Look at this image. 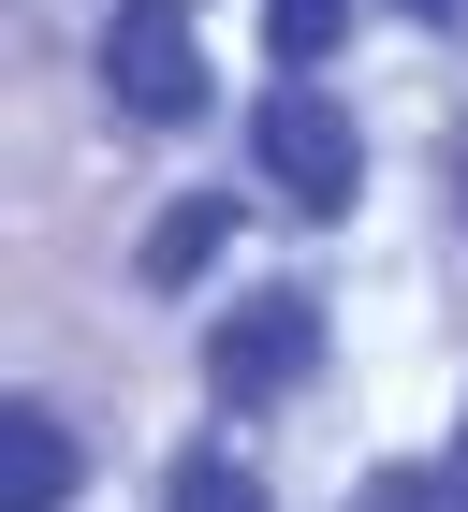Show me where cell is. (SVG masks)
<instances>
[{"label": "cell", "mask_w": 468, "mask_h": 512, "mask_svg": "<svg viewBox=\"0 0 468 512\" xmlns=\"http://www.w3.org/2000/svg\"><path fill=\"white\" fill-rule=\"evenodd\" d=\"M0 498H15V512H59V498H74V425H59V410H0Z\"/></svg>", "instance_id": "5b68a950"}, {"label": "cell", "mask_w": 468, "mask_h": 512, "mask_svg": "<svg viewBox=\"0 0 468 512\" xmlns=\"http://www.w3.org/2000/svg\"><path fill=\"white\" fill-rule=\"evenodd\" d=\"M454 205H468V118H454Z\"/></svg>", "instance_id": "30bf717a"}, {"label": "cell", "mask_w": 468, "mask_h": 512, "mask_svg": "<svg viewBox=\"0 0 468 512\" xmlns=\"http://www.w3.org/2000/svg\"><path fill=\"white\" fill-rule=\"evenodd\" d=\"M454 483H468V425H454Z\"/></svg>", "instance_id": "8fae6325"}, {"label": "cell", "mask_w": 468, "mask_h": 512, "mask_svg": "<svg viewBox=\"0 0 468 512\" xmlns=\"http://www.w3.org/2000/svg\"><path fill=\"white\" fill-rule=\"evenodd\" d=\"M454 512H468V483H454Z\"/></svg>", "instance_id": "7c38bea8"}, {"label": "cell", "mask_w": 468, "mask_h": 512, "mask_svg": "<svg viewBox=\"0 0 468 512\" xmlns=\"http://www.w3.org/2000/svg\"><path fill=\"white\" fill-rule=\"evenodd\" d=\"M103 88H117V118H147V132L205 118L220 88H205V44H191V0H117V15H103Z\"/></svg>", "instance_id": "7a4b0ae2"}, {"label": "cell", "mask_w": 468, "mask_h": 512, "mask_svg": "<svg viewBox=\"0 0 468 512\" xmlns=\"http://www.w3.org/2000/svg\"><path fill=\"white\" fill-rule=\"evenodd\" d=\"M249 161H264V191H293L308 220H337V205L366 191V132H351V103H322L308 74L249 103Z\"/></svg>", "instance_id": "6da1fadb"}, {"label": "cell", "mask_w": 468, "mask_h": 512, "mask_svg": "<svg viewBox=\"0 0 468 512\" xmlns=\"http://www.w3.org/2000/svg\"><path fill=\"white\" fill-rule=\"evenodd\" d=\"M220 235H234V191H176L147 220V249H132V278H147V293H191V278L220 264Z\"/></svg>", "instance_id": "277c9868"}, {"label": "cell", "mask_w": 468, "mask_h": 512, "mask_svg": "<svg viewBox=\"0 0 468 512\" xmlns=\"http://www.w3.org/2000/svg\"><path fill=\"white\" fill-rule=\"evenodd\" d=\"M351 512H454V483H425V469H366V498Z\"/></svg>", "instance_id": "ba28073f"}, {"label": "cell", "mask_w": 468, "mask_h": 512, "mask_svg": "<svg viewBox=\"0 0 468 512\" xmlns=\"http://www.w3.org/2000/svg\"><path fill=\"white\" fill-rule=\"evenodd\" d=\"M395 15H425V30H454V15H468V0H395Z\"/></svg>", "instance_id": "9c48e42d"}, {"label": "cell", "mask_w": 468, "mask_h": 512, "mask_svg": "<svg viewBox=\"0 0 468 512\" xmlns=\"http://www.w3.org/2000/svg\"><path fill=\"white\" fill-rule=\"evenodd\" d=\"M308 352H322V308H308V293H249V308L205 337V395H220V410H278V395L308 381Z\"/></svg>", "instance_id": "3957f363"}, {"label": "cell", "mask_w": 468, "mask_h": 512, "mask_svg": "<svg viewBox=\"0 0 468 512\" xmlns=\"http://www.w3.org/2000/svg\"><path fill=\"white\" fill-rule=\"evenodd\" d=\"M351 15H366V0H264V44H278V74L337 59V44H351Z\"/></svg>", "instance_id": "8992f818"}, {"label": "cell", "mask_w": 468, "mask_h": 512, "mask_svg": "<svg viewBox=\"0 0 468 512\" xmlns=\"http://www.w3.org/2000/svg\"><path fill=\"white\" fill-rule=\"evenodd\" d=\"M161 512H278V498L249 483V454H191V469L161 483Z\"/></svg>", "instance_id": "52a82bcc"}]
</instances>
